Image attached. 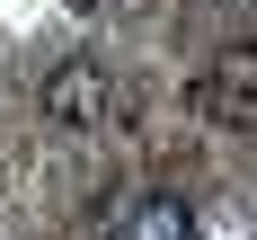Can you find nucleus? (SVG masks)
<instances>
[{
	"label": "nucleus",
	"mask_w": 257,
	"mask_h": 240,
	"mask_svg": "<svg viewBox=\"0 0 257 240\" xmlns=\"http://www.w3.org/2000/svg\"><path fill=\"white\" fill-rule=\"evenodd\" d=\"M124 80H115V62H98V53H71V62H53L45 71V125L53 133H106L124 125Z\"/></svg>",
	"instance_id": "obj_1"
},
{
	"label": "nucleus",
	"mask_w": 257,
	"mask_h": 240,
	"mask_svg": "<svg viewBox=\"0 0 257 240\" xmlns=\"http://www.w3.org/2000/svg\"><path fill=\"white\" fill-rule=\"evenodd\" d=\"M195 116L222 133H257V45H222L195 71Z\"/></svg>",
	"instance_id": "obj_2"
},
{
	"label": "nucleus",
	"mask_w": 257,
	"mask_h": 240,
	"mask_svg": "<svg viewBox=\"0 0 257 240\" xmlns=\"http://www.w3.org/2000/svg\"><path fill=\"white\" fill-rule=\"evenodd\" d=\"M115 240H195V205L186 196H142V205H124Z\"/></svg>",
	"instance_id": "obj_3"
},
{
	"label": "nucleus",
	"mask_w": 257,
	"mask_h": 240,
	"mask_svg": "<svg viewBox=\"0 0 257 240\" xmlns=\"http://www.w3.org/2000/svg\"><path fill=\"white\" fill-rule=\"evenodd\" d=\"M80 9H106V0H80Z\"/></svg>",
	"instance_id": "obj_4"
}]
</instances>
